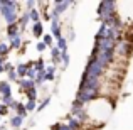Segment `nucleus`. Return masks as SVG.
Masks as SVG:
<instances>
[{
	"instance_id": "obj_1",
	"label": "nucleus",
	"mask_w": 133,
	"mask_h": 130,
	"mask_svg": "<svg viewBox=\"0 0 133 130\" xmlns=\"http://www.w3.org/2000/svg\"><path fill=\"white\" fill-rule=\"evenodd\" d=\"M19 7H20L19 2H14V0H0V14H2L3 20L9 26L19 22V17H20Z\"/></svg>"
},
{
	"instance_id": "obj_2",
	"label": "nucleus",
	"mask_w": 133,
	"mask_h": 130,
	"mask_svg": "<svg viewBox=\"0 0 133 130\" xmlns=\"http://www.w3.org/2000/svg\"><path fill=\"white\" fill-rule=\"evenodd\" d=\"M51 32H52V36L56 37V41L62 37V27H61V24H59V19L51 20Z\"/></svg>"
},
{
	"instance_id": "obj_3",
	"label": "nucleus",
	"mask_w": 133,
	"mask_h": 130,
	"mask_svg": "<svg viewBox=\"0 0 133 130\" xmlns=\"http://www.w3.org/2000/svg\"><path fill=\"white\" fill-rule=\"evenodd\" d=\"M9 46H10V49H22V46H24L22 36L17 34V36H14V37H9Z\"/></svg>"
},
{
	"instance_id": "obj_4",
	"label": "nucleus",
	"mask_w": 133,
	"mask_h": 130,
	"mask_svg": "<svg viewBox=\"0 0 133 130\" xmlns=\"http://www.w3.org/2000/svg\"><path fill=\"white\" fill-rule=\"evenodd\" d=\"M0 95L2 96H12V85H10V81H0Z\"/></svg>"
},
{
	"instance_id": "obj_5",
	"label": "nucleus",
	"mask_w": 133,
	"mask_h": 130,
	"mask_svg": "<svg viewBox=\"0 0 133 130\" xmlns=\"http://www.w3.org/2000/svg\"><path fill=\"white\" fill-rule=\"evenodd\" d=\"M15 115H19V117H22V118H25L27 117V108H25V103H20V101H17V105H15Z\"/></svg>"
},
{
	"instance_id": "obj_6",
	"label": "nucleus",
	"mask_w": 133,
	"mask_h": 130,
	"mask_svg": "<svg viewBox=\"0 0 133 130\" xmlns=\"http://www.w3.org/2000/svg\"><path fill=\"white\" fill-rule=\"evenodd\" d=\"M17 34H22L20 32V27L19 24H12V26H7V37H14Z\"/></svg>"
},
{
	"instance_id": "obj_7",
	"label": "nucleus",
	"mask_w": 133,
	"mask_h": 130,
	"mask_svg": "<svg viewBox=\"0 0 133 130\" xmlns=\"http://www.w3.org/2000/svg\"><path fill=\"white\" fill-rule=\"evenodd\" d=\"M22 123H24V118L19 117V115H14V117L10 118V122H9V125H10V127H14V128H20V127H22Z\"/></svg>"
},
{
	"instance_id": "obj_8",
	"label": "nucleus",
	"mask_w": 133,
	"mask_h": 130,
	"mask_svg": "<svg viewBox=\"0 0 133 130\" xmlns=\"http://www.w3.org/2000/svg\"><path fill=\"white\" fill-rule=\"evenodd\" d=\"M15 71H17V75H19L20 79H22V78H27L29 66H27V64H17V66H15Z\"/></svg>"
},
{
	"instance_id": "obj_9",
	"label": "nucleus",
	"mask_w": 133,
	"mask_h": 130,
	"mask_svg": "<svg viewBox=\"0 0 133 130\" xmlns=\"http://www.w3.org/2000/svg\"><path fill=\"white\" fill-rule=\"evenodd\" d=\"M42 32H44L42 20H41V22H36V24H32V34H34V37H41V36H42Z\"/></svg>"
},
{
	"instance_id": "obj_10",
	"label": "nucleus",
	"mask_w": 133,
	"mask_h": 130,
	"mask_svg": "<svg viewBox=\"0 0 133 130\" xmlns=\"http://www.w3.org/2000/svg\"><path fill=\"white\" fill-rule=\"evenodd\" d=\"M41 14H42V12H39V10H36V9H34V10H29V19L32 20L34 24H36V22H41Z\"/></svg>"
},
{
	"instance_id": "obj_11",
	"label": "nucleus",
	"mask_w": 133,
	"mask_h": 130,
	"mask_svg": "<svg viewBox=\"0 0 133 130\" xmlns=\"http://www.w3.org/2000/svg\"><path fill=\"white\" fill-rule=\"evenodd\" d=\"M24 95H25L27 101H36V100H37V88H32V90L25 91Z\"/></svg>"
},
{
	"instance_id": "obj_12",
	"label": "nucleus",
	"mask_w": 133,
	"mask_h": 130,
	"mask_svg": "<svg viewBox=\"0 0 133 130\" xmlns=\"http://www.w3.org/2000/svg\"><path fill=\"white\" fill-rule=\"evenodd\" d=\"M36 86H41V85H44L45 83V69L44 71H41V73H37V76H36Z\"/></svg>"
},
{
	"instance_id": "obj_13",
	"label": "nucleus",
	"mask_w": 133,
	"mask_h": 130,
	"mask_svg": "<svg viewBox=\"0 0 133 130\" xmlns=\"http://www.w3.org/2000/svg\"><path fill=\"white\" fill-rule=\"evenodd\" d=\"M56 46H57V47L61 49L62 52H64V51H68V39H66V37L62 36L61 39H57V44H56Z\"/></svg>"
},
{
	"instance_id": "obj_14",
	"label": "nucleus",
	"mask_w": 133,
	"mask_h": 130,
	"mask_svg": "<svg viewBox=\"0 0 133 130\" xmlns=\"http://www.w3.org/2000/svg\"><path fill=\"white\" fill-rule=\"evenodd\" d=\"M9 52H10V46L7 44V42H0V56H2V58H5Z\"/></svg>"
},
{
	"instance_id": "obj_15",
	"label": "nucleus",
	"mask_w": 133,
	"mask_h": 130,
	"mask_svg": "<svg viewBox=\"0 0 133 130\" xmlns=\"http://www.w3.org/2000/svg\"><path fill=\"white\" fill-rule=\"evenodd\" d=\"M52 41H54V39H52L51 34H45V36L42 37V42L47 46V47H54V46H52Z\"/></svg>"
},
{
	"instance_id": "obj_16",
	"label": "nucleus",
	"mask_w": 133,
	"mask_h": 130,
	"mask_svg": "<svg viewBox=\"0 0 133 130\" xmlns=\"http://www.w3.org/2000/svg\"><path fill=\"white\" fill-rule=\"evenodd\" d=\"M56 71H57V68H56L54 64L45 66V75H52V76H56Z\"/></svg>"
},
{
	"instance_id": "obj_17",
	"label": "nucleus",
	"mask_w": 133,
	"mask_h": 130,
	"mask_svg": "<svg viewBox=\"0 0 133 130\" xmlns=\"http://www.w3.org/2000/svg\"><path fill=\"white\" fill-rule=\"evenodd\" d=\"M49 101H51V96H45L44 100L41 101V105H39V107H37V110H39V112H41V110H44V108H45V107H47V105H49Z\"/></svg>"
},
{
	"instance_id": "obj_18",
	"label": "nucleus",
	"mask_w": 133,
	"mask_h": 130,
	"mask_svg": "<svg viewBox=\"0 0 133 130\" xmlns=\"http://www.w3.org/2000/svg\"><path fill=\"white\" fill-rule=\"evenodd\" d=\"M61 63H62L64 66L69 64V54H68V51H64V52L61 54Z\"/></svg>"
},
{
	"instance_id": "obj_19",
	"label": "nucleus",
	"mask_w": 133,
	"mask_h": 130,
	"mask_svg": "<svg viewBox=\"0 0 133 130\" xmlns=\"http://www.w3.org/2000/svg\"><path fill=\"white\" fill-rule=\"evenodd\" d=\"M25 108H27V112H34V110H37L36 101H25Z\"/></svg>"
},
{
	"instance_id": "obj_20",
	"label": "nucleus",
	"mask_w": 133,
	"mask_h": 130,
	"mask_svg": "<svg viewBox=\"0 0 133 130\" xmlns=\"http://www.w3.org/2000/svg\"><path fill=\"white\" fill-rule=\"evenodd\" d=\"M9 110H10L9 107H5V105H2V103H0V117L7 115V113H9Z\"/></svg>"
},
{
	"instance_id": "obj_21",
	"label": "nucleus",
	"mask_w": 133,
	"mask_h": 130,
	"mask_svg": "<svg viewBox=\"0 0 133 130\" xmlns=\"http://www.w3.org/2000/svg\"><path fill=\"white\" fill-rule=\"evenodd\" d=\"M36 49H37L39 52H42V51H45V49H47V46H45L42 41H41V42H37V44H36Z\"/></svg>"
},
{
	"instance_id": "obj_22",
	"label": "nucleus",
	"mask_w": 133,
	"mask_h": 130,
	"mask_svg": "<svg viewBox=\"0 0 133 130\" xmlns=\"http://www.w3.org/2000/svg\"><path fill=\"white\" fill-rule=\"evenodd\" d=\"M0 66H5V58H2V56H0Z\"/></svg>"
},
{
	"instance_id": "obj_23",
	"label": "nucleus",
	"mask_w": 133,
	"mask_h": 130,
	"mask_svg": "<svg viewBox=\"0 0 133 130\" xmlns=\"http://www.w3.org/2000/svg\"><path fill=\"white\" fill-rule=\"evenodd\" d=\"M5 71V66H0V73H3Z\"/></svg>"
}]
</instances>
